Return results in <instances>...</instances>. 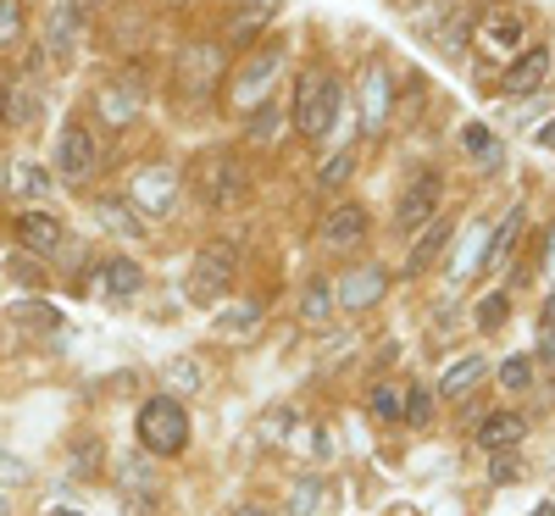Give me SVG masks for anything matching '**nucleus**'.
<instances>
[{"label": "nucleus", "mask_w": 555, "mask_h": 516, "mask_svg": "<svg viewBox=\"0 0 555 516\" xmlns=\"http://www.w3.org/2000/svg\"><path fill=\"white\" fill-rule=\"evenodd\" d=\"M461 145H467V156H473V162H483V167H500V162H505L500 133H489L483 122H473L467 133H461Z\"/></svg>", "instance_id": "nucleus-23"}, {"label": "nucleus", "mask_w": 555, "mask_h": 516, "mask_svg": "<svg viewBox=\"0 0 555 516\" xmlns=\"http://www.w3.org/2000/svg\"><path fill=\"white\" fill-rule=\"evenodd\" d=\"M195 195L217 211V206H234L245 195V167L234 156H222V151H206L195 162Z\"/></svg>", "instance_id": "nucleus-5"}, {"label": "nucleus", "mask_w": 555, "mask_h": 516, "mask_svg": "<svg viewBox=\"0 0 555 516\" xmlns=\"http://www.w3.org/2000/svg\"><path fill=\"white\" fill-rule=\"evenodd\" d=\"M172 201H178V172L172 167H145L133 178V206L139 211L162 217V211H172Z\"/></svg>", "instance_id": "nucleus-13"}, {"label": "nucleus", "mask_w": 555, "mask_h": 516, "mask_svg": "<svg viewBox=\"0 0 555 516\" xmlns=\"http://www.w3.org/2000/svg\"><path fill=\"white\" fill-rule=\"evenodd\" d=\"M23 28H28L23 0H0V56H12L17 44H23Z\"/></svg>", "instance_id": "nucleus-24"}, {"label": "nucleus", "mask_w": 555, "mask_h": 516, "mask_svg": "<svg viewBox=\"0 0 555 516\" xmlns=\"http://www.w3.org/2000/svg\"><path fill=\"white\" fill-rule=\"evenodd\" d=\"M139 444H145V455H178L190 444V416H183L178 395H156L139 405Z\"/></svg>", "instance_id": "nucleus-1"}, {"label": "nucleus", "mask_w": 555, "mask_h": 516, "mask_svg": "<svg viewBox=\"0 0 555 516\" xmlns=\"http://www.w3.org/2000/svg\"><path fill=\"white\" fill-rule=\"evenodd\" d=\"M167 389H178V395H195V389H201V372H195L190 361H167Z\"/></svg>", "instance_id": "nucleus-35"}, {"label": "nucleus", "mask_w": 555, "mask_h": 516, "mask_svg": "<svg viewBox=\"0 0 555 516\" xmlns=\"http://www.w3.org/2000/svg\"><path fill=\"white\" fill-rule=\"evenodd\" d=\"M361 112H366V128H378L389 117V73L384 67H366V83H361Z\"/></svg>", "instance_id": "nucleus-20"}, {"label": "nucleus", "mask_w": 555, "mask_h": 516, "mask_svg": "<svg viewBox=\"0 0 555 516\" xmlns=\"http://www.w3.org/2000/svg\"><path fill=\"white\" fill-rule=\"evenodd\" d=\"M12 278H17V284H39V256H12Z\"/></svg>", "instance_id": "nucleus-38"}, {"label": "nucleus", "mask_w": 555, "mask_h": 516, "mask_svg": "<svg viewBox=\"0 0 555 516\" xmlns=\"http://www.w3.org/2000/svg\"><path fill=\"white\" fill-rule=\"evenodd\" d=\"M533 516H555V505H539V511H533Z\"/></svg>", "instance_id": "nucleus-44"}, {"label": "nucleus", "mask_w": 555, "mask_h": 516, "mask_svg": "<svg viewBox=\"0 0 555 516\" xmlns=\"http://www.w3.org/2000/svg\"><path fill=\"white\" fill-rule=\"evenodd\" d=\"M17 245H23L28 256H56V250L67 245V228H62L56 211H23V217H17Z\"/></svg>", "instance_id": "nucleus-10"}, {"label": "nucleus", "mask_w": 555, "mask_h": 516, "mask_svg": "<svg viewBox=\"0 0 555 516\" xmlns=\"http://www.w3.org/2000/svg\"><path fill=\"white\" fill-rule=\"evenodd\" d=\"M473 311H478L473 322L483 327V334H500V327H505V317H512V300H505V295H483Z\"/></svg>", "instance_id": "nucleus-31"}, {"label": "nucleus", "mask_w": 555, "mask_h": 516, "mask_svg": "<svg viewBox=\"0 0 555 516\" xmlns=\"http://www.w3.org/2000/svg\"><path fill=\"white\" fill-rule=\"evenodd\" d=\"M51 516H83V511H51Z\"/></svg>", "instance_id": "nucleus-45"}, {"label": "nucleus", "mask_w": 555, "mask_h": 516, "mask_svg": "<svg viewBox=\"0 0 555 516\" xmlns=\"http://www.w3.org/2000/svg\"><path fill=\"white\" fill-rule=\"evenodd\" d=\"M272 128H278V112H272V106L250 117V139H272Z\"/></svg>", "instance_id": "nucleus-40"}, {"label": "nucleus", "mask_w": 555, "mask_h": 516, "mask_svg": "<svg viewBox=\"0 0 555 516\" xmlns=\"http://www.w3.org/2000/svg\"><path fill=\"white\" fill-rule=\"evenodd\" d=\"M400 405H405V400H400L395 389H373V416H378V422H400Z\"/></svg>", "instance_id": "nucleus-36"}, {"label": "nucleus", "mask_w": 555, "mask_h": 516, "mask_svg": "<svg viewBox=\"0 0 555 516\" xmlns=\"http://www.w3.org/2000/svg\"><path fill=\"white\" fill-rule=\"evenodd\" d=\"M256 327H261V306L245 300V306H228V311L211 322V334H217V339H245V334H256Z\"/></svg>", "instance_id": "nucleus-21"}, {"label": "nucleus", "mask_w": 555, "mask_h": 516, "mask_svg": "<svg viewBox=\"0 0 555 516\" xmlns=\"http://www.w3.org/2000/svg\"><path fill=\"white\" fill-rule=\"evenodd\" d=\"M366 233V211L361 206H339L328 222H322V245H334V250H350L356 240Z\"/></svg>", "instance_id": "nucleus-17"}, {"label": "nucleus", "mask_w": 555, "mask_h": 516, "mask_svg": "<svg viewBox=\"0 0 555 516\" xmlns=\"http://www.w3.org/2000/svg\"><path fill=\"white\" fill-rule=\"evenodd\" d=\"M522 434H528V422L517 411H494L483 428H478V444H483V455H500V450H517Z\"/></svg>", "instance_id": "nucleus-16"}, {"label": "nucleus", "mask_w": 555, "mask_h": 516, "mask_svg": "<svg viewBox=\"0 0 555 516\" xmlns=\"http://www.w3.org/2000/svg\"><path fill=\"white\" fill-rule=\"evenodd\" d=\"M7 117H12V122H34V117H39V89L12 83V89H7Z\"/></svg>", "instance_id": "nucleus-30"}, {"label": "nucleus", "mask_w": 555, "mask_h": 516, "mask_svg": "<svg viewBox=\"0 0 555 516\" xmlns=\"http://www.w3.org/2000/svg\"><path fill=\"white\" fill-rule=\"evenodd\" d=\"M101 112H106V122H128V117L139 112V83H112V89H101Z\"/></svg>", "instance_id": "nucleus-25"}, {"label": "nucleus", "mask_w": 555, "mask_h": 516, "mask_svg": "<svg viewBox=\"0 0 555 516\" xmlns=\"http://www.w3.org/2000/svg\"><path fill=\"white\" fill-rule=\"evenodd\" d=\"M234 267H240V250L222 245V240H211V245L195 256V267H190V300H195V306H217L222 289L234 284Z\"/></svg>", "instance_id": "nucleus-4"}, {"label": "nucleus", "mask_w": 555, "mask_h": 516, "mask_svg": "<svg viewBox=\"0 0 555 516\" xmlns=\"http://www.w3.org/2000/svg\"><path fill=\"white\" fill-rule=\"evenodd\" d=\"M544 334H555V295L544 300Z\"/></svg>", "instance_id": "nucleus-42"}, {"label": "nucleus", "mask_w": 555, "mask_h": 516, "mask_svg": "<svg viewBox=\"0 0 555 516\" xmlns=\"http://www.w3.org/2000/svg\"><path fill=\"white\" fill-rule=\"evenodd\" d=\"M416 34H423L439 56H461V44H473V17L461 7H444V17H423Z\"/></svg>", "instance_id": "nucleus-9"}, {"label": "nucleus", "mask_w": 555, "mask_h": 516, "mask_svg": "<svg viewBox=\"0 0 555 516\" xmlns=\"http://www.w3.org/2000/svg\"><path fill=\"white\" fill-rule=\"evenodd\" d=\"M544 78H550V51H544V44H533V51H522L512 67H505L500 89L512 101H528V95H539V89H544Z\"/></svg>", "instance_id": "nucleus-11"}, {"label": "nucleus", "mask_w": 555, "mask_h": 516, "mask_svg": "<svg viewBox=\"0 0 555 516\" xmlns=\"http://www.w3.org/2000/svg\"><path fill=\"white\" fill-rule=\"evenodd\" d=\"M322 505H328V483H322V478H300L295 494H289V516H317Z\"/></svg>", "instance_id": "nucleus-27"}, {"label": "nucleus", "mask_w": 555, "mask_h": 516, "mask_svg": "<svg viewBox=\"0 0 555 516\" xmlns=\"http://www.w3.org/2000/svg\"><path fill=\"white\" fill-rule=\"evenodd\" d=\"M473 44L500 62V56H522V44H528V17L517 7H489L478 23H473Z\"/></svg>", "instance_id": "nucleus-3"}, {"label": "nucleus", "mask_w": 555, "mask_h": 516, "mask_svg": "<svg viewBox=\"0 0 555 516\" xmlns=\"http://www.w3.org/2000/svg\"><path fill=\"white\" fill-rule=\"evenodd\" d=\"M51 183H56V178L44 172V167H34V162H23V167L12 172V190L28 195V201H44V195H51Z\"/></svg>", "instance_id": "nucleus-28"}, {"label": "nucleus", "mask_w": 555, "mask_h": 516, "mask_svg": "<svg viewBox=\"0 0 555 516\" xmlns=\"http://www.w3.org/2000/svg\"><path fill=\"white\" fill-rule=\"evenodd\" d=\"M95 162H101L95 133H89L83 122H67V128H62V145H56V172H62L67 183H89Z\"/></svg>", "instance_id": "nucleus-8"}, {"label": "nucleus", "mask_w": 555, "mask_h": 516, "mask_svg": "<svg viewBox=\"0 0 555 516\" xmlns=\"http://www.w3.org/2000/svg\"><path fill=\"white\" fill-rule=\"evenodd\" d=\"M222 516H256V505H234V511H222Z\"/></svg>", "instance_id": "nucleus-43"}, {"label": "nucleus", "mask_w": 555, "mask_h": 516, "mask_svg": "<svg viewBox=\"0 0 555 516\" xmlns=\"http://www.w3.org/2000/svg\"><path fill=\"white\" fill-rule=\"evenodd\" d=\"M23 311V322H34V327H62V311L56 306H17Z\"/></svg>", "instance_id": "nucleus-37"}, {"label": "nucleus", "mask_w": 555, "mask_h": 516, "mask_svg": "<svg viewBox=\"0 0 555 516\" xmlns=\"http://www.w3.org/2000/svg\"><path fill=\"white\" fill-rule=\"evenodd\" d=\"M384 289H389L384 267H350V272H345V284L334 289V300H339L345 311H366V306H378V300H384Z\"/></svg>", "instance_id": "nucleus-14"}, {"label": "nucleus", "mask_w": 555, "mask_h": 516, "mask_svg": "<svg viewBox=\"0 0 555 516\" xmlns=\"http://www.w3.org/2000/svg\"><path fill=\"white\" fill-rule=\"evenodd\" d=\"M450 233H455V228H450L444 217H434V228H428L423 240L411 245V256H405V272H423V267H428V261H434V256H439V250L450 245Z\"/></svg>", "instance_id": "nucleus-22"}, {"label": "nucleus", "mask_w": 555, "mask_h": 516, "mask_svg": "<svg viewBox=\"0 0 555 516\" xmlns=\"http://www.w3.org/2000/svg\"><path fill=\"white\" fill-rule=\"evenodd\" d=\"M483 372H489V356H461L450 372H444V384H439V400H461V395H467L478 378H483Z\"/></svg>", "instance_id": "nucleus-18"}, {"label": "nucleus", "mask_w": 555, "mask_h": 516, "mask_svg": "<svg viewBox=\"0 0 555 516\" xmlns=\"http://www.w3.org/2000/svg\"><path fill=\"white\" fill-rule=\"evenodd\" d=\"M139 284H145V272H139L128 256H112V261L95 267V278H83V289H89V295H101V300H128Z\"/></svg>", "instance_id": "nucleus-12"}, {"label": "nucleus", "mask_w": 555, "mask_h": 516, "mask_svg": "<svg viewBox=\"0 0 555 516\" xmlns=\"http://www.w3.org/2000/svg\"><path fill=\"white\" fill-rule=\"evenodd\" d=\"M439 201H444V178H439V172H416L405 190H400V201H395V228H400V233L428 228V222L439 217Z\"/></svg>", "instance_id": "nucleus-6"}, {"label": "nucleus", "mask_w": 555, "mask_h": 516, "mask_svg": "<svg viewBox=\"0 0 555 516\" xmlns=\"http://www.w3.org/2000/svg\"><path fill=\"white\" fill-rule=\"evenodd\" d=\"M278 67H284V51H278V44H267V51H256V56L234 73V106H240V112H250V106L267 101V89H272Z\"/></svg>", "instance_id": "nucleus-7"}, {"label": "nucleus", "mask_w": 555, "mask_h": 516, "mask_svg": "<svg viewBox=\"0 0 555 516\" xmlns=\"http://www.w3.org/2000/svg\"><path fill=\"white\" fill-rule=\"evenodd\" d=\"M489 478H494V483H512V478H517V461H512V450H500V455L489 461Z\"/></svg>", "instance_id": "nucleus-39"}, {"label": "nucleus", "mask_w": 555, "mask_h": 516, "mask_svg": "<svg viewBox=\"0 0 555 516\" xmlns=\"http://www.w3.org/2000/svg\"><path fill=\"white\" fill-rule=\"evenodd\" d=\"M339 101H345L339 78L306 73V78H300V95H295V122H300V133H306V139H328L334 122H339Z\"/></svg>", "instance_id": "nucleus-2"}, {"label": "nucleus", "mask_w": 555, "mask_h": 516, "mask_svg": "<svg viewBox=\"0 0 555 516\" xmlns=\"http://www.w3.org/2000/svg\"><path fill=\"white\" fill-rule=\"evenodd\" d=\"M83 23H89V7H83V0H62V7L51 12V34H44L51 56H67V51H73L78 34H83Z\"/></svg>", "instance_id": "nucleus-15"}, {"label": "nucleus", "mask_w": 555, "mask_h": 516, "mask_svg": "<svg viewBox=\"0 0 555 516\" xmlns=\"http://www.w3.org/2000/svg\"><path fill=\"white\" fill-rule=\"evenodd\" d=\"M300 317H306L311 327H328V322H334V289L322 284V278H311V289H306V300H300Z\"/></svg>", "instance_id": "nucleus-26"}, {"label": "nucleus", "mask_w": 555, "mask_h": 516, "mask_svg": "<svg viewBox=\"0 0 555 516\" xmlns=\"http://www.w3.org/2000/svg\"><path fill=\"white\" fill-rule=\"evenodd\" d=\"M256 516H267V511H256Z\"/></svg>", "instance_id": "nucleus-46"}, {"label": "nucleus", "mask_w": 555, "mask_h": 516, "mask_svg": "<svg viewBox=\"0 0 555 516\" xmlns=\"http://www.w3.org/2000/svg\"><path fill=\"white\" fill-rule=\"evenodd\" d=\"M356 172V151H339V156H328V162H322V172H317V183H322V190H339V183Z\"/></svg>", "instance_id": "nucleus-32"}, {"label": "nucleus", "mask_w": 555, "mask_h": 516, "mask_svg": "<svg viewBox=\"0 0 555 516\" xmlns=\"http://www.w3.org/2000/svg\"><path fill=\"white\" fill-rule=\"evenodd\" d=\"M101 217H106V228H117V233H139V228H145V222H139V206L128 211L122 201H106V206H101Z\"/></svg>", "instance_id": "nucleus-34"}, {"label": "nucleus", "mask_w": 555, "mask_h": 516, "mask_svg": "<svg viewBox=\"0 0 555 516\" xmlns=\"http://www.w3.org/2000/svg\"><path fill=\"white\" fill-rule=\"evenodd\" d=\"M533 139H539V145H544V151H555V117H550V122H544V128H539Z\"/></svg>", "instance_id": "nucleus-41"}, {"label": "nucleus", "mask_w": 555, "mask_h": 516, "mask_svg": "<svg viewBox=\"0 0 555 516\" xmlns=\"http://www.w3.org/2000/svg\"><path fill=\"white\" fill-rule=\"evenodd\" d=\"M500 384L512 389V395H517V389H528V384H533V361H528V356H512V361L500 366Z\"/></svg>", "instance_id": "nucleus-33"}, {"label": "nucleus", "mask_w": 555, "mask_h": 516, "mask_svg": "<svg viewBox=\"0 0 555 516\" xmlns=\"http://www.w3.org/2000/svg\"><path fill=\"white\" fill-rule=\"evenodd\" d=\"M400 416L411 422V428H428V422H434V395H428L423 384H411V389H405V405H400Z\"/></svg>", "instance_id": "nucleus-29"}, {"label": "nucleus", "mask_w": 555, "mask_h": 516, "mask_svg": "<svg viewBox=\"0 0 555 516\" xmlns=\"http://www.w3.org/2000/svg\"><path fill=\"white\" fill-rule=\"evenodd\" d=\"M522 222H528V211H522V206H512V211H505V222L494 228V240L483 245V267H500L505 256H512V245L522 240Z\"/></svg>", "instance_id": "nucleus-19"}]
</instances>
